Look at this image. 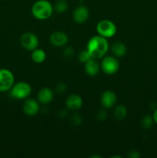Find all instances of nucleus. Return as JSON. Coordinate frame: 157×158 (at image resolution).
Segmentation results:
<instances>
[{"label":"nucleus","mask_w":157,"mask_h":158,"mask_svg":"<svg viewBox=\"0 0 157 158\" xmlns=\"http://www.w3.org/2000/svg\"><path fill=\"white\" fill-rule=\"evenodd\" d=\"M153 123H154L153 117H152V116L149 115V114L145 115L141 120V125L145 130L150 129V128L152 127V125H153Z\"/></svg>","instance_id":"6ab92c4d"},{"label":"nucleus","mask_w":157,"mask_h":158,"mask_svg":"<svg viewBox=\"0 0 157 158\" xmlns=\"http://www.w3.org/2000/svg\"><path fill=\"white\" fill-rule=\"evenodd\" d=\"M92 58L91 56L89 55V52L87 51V49H84V50H82L81 52L78 54V60H79L81 63H85L88 61L89 60Z\"/></svg>","instance_id":"aec40b11"},{"label":"nucleus","mask_w":157,"mask_h":158,"mask_svg":"<svg viewBox=\"0 0 157 158\" xmlns=\"http://www.w3.org/2000/svg\"><path fill=\"white\" fill-rule=\"evenodd\" d=\"M98 34L104 38H112L116 34L117 27L115 23L109 19H103L96 25Z\"/></svg>","instance_id":"20e7f679"},{"label":"nucleus","mask_w":157,"mask_h":158,"mask_svg":"<svg viewBox=\"0 0 157 158\" xmlns=\"http://www.w3.org/2000/svg\"><path fill=\"white\" fill-rule=\"evenodd\" d=\"M56 92L58 94H63L66 89V86L64 83H59L56 86Z\"/></svg>","instance_id":"4be33fe9"},{"label":"nucleus","mask_w":157,"mask_h":158,"mask_svg":"<svg viewBox=\"0 0 157 158\" xmlns=\"http://www.w3.org/2000/svg\"><path fill=\"white\" fill-rule=\"evenodd\" d=\"M40 109L39 102L32 98H27L25 100L22 105V110L26 115L33 117L38 113Z\"/></svg>","instance_id":"6e6552de"},{"label":"nucleus","mask_w":157,"mask_h":158,"mask_svg":"<svg viewBox=\"0 0 157 158\" xmlns=\"http://www.w3.org/2000/svg\"><path fill=\"white\" fill-rule=\"evenodd\" d=\"M152 117H153L154 123H155L157 124V108L155 110L153 113V115H152Z\"/></svg>","instance_id":"a878e982"},{"label":"nucleus","mask_w":157,"mask_h":158,"mask_svg":"<svg viewBox=\"0 0 157 158\" xmlns=\"http://www.w3.org/2000/svg\"><path fill=\"white\" fill-rule=\"evenodd\" d=\"M83 100L78 94H71L66 98V106L69 110L77 111L83 106Z\"/></svg>","instance_id":"f8f14e48"},{"label":"nucleus","mask_w":157,"mask_h":158,"mask_svg":"<svg viewBox=\"0 0 157 158\" xmlns=\"http://www.w3.org/2000/svg\"><path fill=\"white\" fill-rule=\"evenodd\" d=\"M31 58L32 61L35 63H42L46 60V52L43 49L36 48L35 49L32 51Z\"/></svg>","instance_id":"dca6fc26"},{"label":"nucleus","mask_w":157,"mask_h":158,"mask_svg":"<svg viewBox=\"0 0 157 158\" xmlns=\"http://www.w3.org/2000/svg\"><path fill=\"white\" fill-rule=\"evenodd\" d=\"M20 44L23 49L28 51H32L38 48L39 40L38 36L33 32H27L23 33L19 39Z\"/></svg>","instance_id":"423d86ee"},{"label":"nucleus","mask_w":157,"mask_h":158,"mask_svg":"<svg viewBox=\"0 0 157 158\" xmlns=\"http://www.w3.org/2000/svg\"><path fill=\"white\" fill-rule=\"evenodd\" d=\"M109 49V42L107 39L99 35L91 37L87 43L86 49L91 57L95 60L103 59Z\"/></svg>","instance_id":"f257e3e1"},{"label":"nucleus","mask_w":157,"mask_h":158,"mask_svg":"<svg viewBox=\"0 0 157 158\" xmlns=\"http://www.w3.org/2000/svg\"><path fill=\"white\" fill-rule=\"evenodd\" d=\"M54 11L58 13H63L68 9V2L66 0H57L54 4Z\"/></svg>","instance_id":"a211bd4d"},{"label":"nucleus","mask_w":157,"mask_h":158,"mask_svg":"<svg viewBox=\"0 0 157 158\" xmlns=\"http://www.w3.org/2000/svg\"><path fill=\"white\" fill-rule=\"evenodd\" d=\"M106 115H107V114H106V110L103 109V110H100L98 111L96 117H97V118L99 119V120H104L105 119H106Z\"/></svg>","instance_id":"b1692460"},{"label":"nucleus","mask_w":157,"mask_h":158,"mask_svg":"<svg viewBox=\"0 0 157 158\" xmlns=\"http://www.w3.org/2000/svg\"><path fill=\"white\" fill-rule=\"evenodd\" d=\"M84 68L85 71L88 75L90 77H95L99 73L100 69H101V66H100L99 63L97 61V60L91 58L86 63H85Z\"/></svg>","instance_id":"4468645a"},{"label":"nucleus","mask_w":157,"mask_h":158,"mask_svg":"<svg viewBox=\"0 0 157 158\" xmlns=\"http://www.w3.org/2000/svg\"><path fill=\"white\" fill-rule=\"evenodd\" d=\"M63 53H64L65 57H66V58H70V57H72V56H73L74 51L70 46H68V47H66V49H65Z\"/></svg>","instance_id":"5701e85b"},{"label":"nucleus","mask_w":157,"mask_h":158,"mask_svg":"<svg viewBox=\"0 0 157 158\" xmlns=\"http://www.w3.org/2000/svg\"><path fill=\"white\" fill-rule=\"evenodd\" d=\"M71 120H72V123H73L74 125H79L80 123H82V120H83V119H82L80 114H74V115L72 116Z\"/></svg>","instance_id":"412c9836"},{"label":"nucleus","mask_w":157,"mask_h":158,"mask_svg":"<svg viewBox=\"0 0 157 158\" xmlns=\"http://www.w3.org/2000/svg\"><path fill=\"white\" fill-rule=\"evenodd\" d=\"M15 83V77L11 70L8 69H0V92L10 90Z\"/></svg>","instance_id":"0eeeda50"},{"label":"nucleus","mask_w":157,"mask_h":158,"mask_svg":"<svg viewBox=\"0 0 157 158\" xmlns=\"http://www.w3.org/2000/svg\"><path fill=\"white\" fill-rule=\"evenodd\" d=\"M101 69L107 75H113L119 69V62L115 56H105L100 64Z\"/></svg>","instance_id":"39448f33"},{"label":"nucleus","mask_w":157,"mask_h":158,"mask_svg":"<svg viewBox=\"0 0 157 158\" xmlns=\"http://www.w3.org/2000/svg\"><path fill=\"white\" fill-rule=\"evenodd\" d=\"M128 157L131 158H139L140 157V154L137 151H131Z\"/></svg>","instance_id":"393cba45"},{"label":"nucleus","mask_w":157,"mask_h":158,"mask_svg":"<svg viewBox=\"0 0 157 158\" xmlns=\"http://www.w3.org/2000/svg\"><path fill=\"white\" fill-rule=\"evenodd\" d=\"M127 108L124 105H118L115 107L113 112L114 117L117 120H122L127 116Z\"/></svg>","instance_id":"f3484780"},{"label":"nucleus","mask_w":157,"mask_h":158,"mask_svg":"<svg viewBox=\"0 0 157 158\" xmlns=\"http://www.w3.org/2000/svg\"><path fill=\"white\" fill-rule=\"evenodd\" d=\"M100 102H101L102 106L106 109H110L113 107L117 102V96L115 93L112 90L104 91L103 93L100 98Z\"/></svg>","instance_id":"9b49d317"},{"label":"nucleus","mask_w":157,"mask_h":158,"mask_svg":"<svg viewBox=\"0 0 157 158\" xmlns=\"http://www.w3.org/2000/svg\"><path fill=\"white\" fill-rule=\"evenodd\" d=\"M89 9L83 5L77 6L72 13V18H73L74 21L78 24H83V23H86L89 19Z\"/></svg>","instance_id":"1a4fd4ad"},{"label":"nucleus","mask_w":157,"mask_h":158,"mask_svg":"<svg viewBox=\"0 0 157 158\" xmlns=\"http://www.w3.org/2000/svg\"><path fill=\"white\" fill-rule=\"evenodd\" d=\"M49 40L52 46L56 47H62L68 43L69 37L66 32L62 31H55L51 34Z\"/></svg>","instance_id":"9d476101"},{"label":"nucleus","mask_w":157,"mask_h":158,"mask_svg":"<svg viewBox=\"0 0 157 158\" xmlns=\"http://www.w3.org/2000/svg\"><path fill=\"white\" fill-rule=\"evenodd\" d=\"M54 99V93L49 87H43L39 89L37 96V100L43 105L49 104Z\"/></svg>","instance_id":"ddd939ff"},{"label":"nucleus","mask_w":157,"mask_h":158,"mask_svg":"<svg viewBox=\"0 0 157 158\" xmlns=\"http://www.w3.org/2000/svg\"><path fill=\"white\" fill-rule=\"evenodd\" d=\"M32 94V86L26 82H18L14 83L10 89V96L15 100H26Z\"/></svg>","instance_id":"7ed1b4c3"},{"label":"nucleus","mask_w":157,"mask_h":158,"mask_svg":"<svg viewBox=\"0 0 157 158\" xmlns=\"http://www.w3.org/2000/svg\"><path fill=\"white\" fill-rule=\"evenodd\" d=\"M54 12L53 6L47 0H38L32 6V14L36 19L46 20Z\"/></svg>","instance_id":"f03ea898"},{"label":"nucleus","mask_w":157,"mask_h":158,"mask_svg":"<svg viewBox=\"0 0 157 158\" xmlns=\"http://www.w3.org/2000/svg\"><path fill=\"white\" fill-rule=\"evenodd\" d=\"M111 50L115 57H123L127 52V47L121 41H115L111 46Z\"/></svg>","instance_id":"2eb2a0df"}]
</instances>
